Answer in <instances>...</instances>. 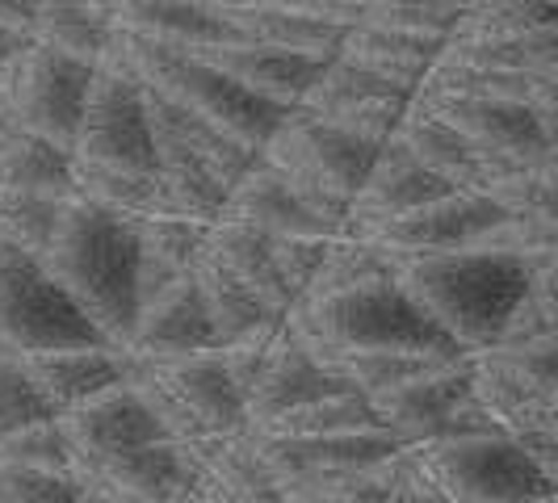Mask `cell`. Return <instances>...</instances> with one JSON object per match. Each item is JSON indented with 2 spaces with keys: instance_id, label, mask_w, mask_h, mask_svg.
<instances>
[{
  "instance_id": "9c48e42d",
  "label": "cell",
  "mask_w": 558,
  "mask_h": 503,
  "mask_svg": "<svg viewBox=\"0 0 558 503\" xmlns=\"http://www.w3.org/2000/svg\"><path fill=\"white\" fill-rule=\"evenodd\" d=\"M72 164L110 168V172H151V131L143 113V88L122 68L97 63L88 97H84L81 126L72 139Z\"/></svg>"
},
{
  "instance_id": "7402d4cb",
  "label": "cell",
  "mask_w": 558,
  "mask_h": 503,
  "mask_svg": "<svg viewBox=\"0 0 558 503\" xmlns=\"http://www.w3.org/2000/svg\"><path fill=\"white\" fill-rule=\"evenodd\" d=\"M202 56L219 63L231 81L252 88L256 97L274 101L281 110H294L307 88L315 84L324 59L303 56V51H281V47H260V42H231V47H206Z\"/></svg>"
},
{
  "instance_id": "52a82bcc",
  "label": "cell",
  "mask_w": 558,
  "mask_h": 503,
  "mask_svg": "<svg viewBox=\"0 0 558 503\" xmlns=\"http://www.w3.org/2000/svg\"><path fill=\"white\" fill-rule=\"evenodd\" d=\"M84 344L110 340L84 319V310L68 298V290L47 273L38 256L0 244V348L26 357Z\"/></svg>"
},
{
  "instance_id": "f1b7e54d",
  "label": "cell",
  "mask_w": 558,
  "mask_h": 503,
  "mask_svg": "<svg viewBox=\"0 0 558 503\" xmlns=\"http://www.w3.org/2000/svg\"><path fill=\"white\" fill-rule=\"evenodd\" d=\"M365 428H383L374 416V403L357 391H336L269 419L252 432H260V437H332V432H365Z\"/></svg>"
},
{
  "instance_id": "30bf717a",
  "label": "cell",
  "mask_w": 558,
  "mask_h": 503,
  "mask_svg": "<svg viewBox=\"0 0 558 503\" xmlns=\"http://www.w3.org/2000/svg\"><path fill=\"white\" fill-rule=\"evenodd\" d=\"M369 403H374L378 424L403 449H416L424 441H437V437H453V432L496 428L471 391V353L458 361L437 365V369H428V373H420V378L378 394Z\"/></svg>"
},
{
  "instance_id": "e575fe53",
  "label": "cell",
  "mask_w": 558,
  "mask_h": 503,
  "mask_svg": "<svg viewBox=\"0 0 558 503\" xmlns=\"http://www.w3.org/2000/svg\"><path fill=\"white\" fill-rule=\"evenodd\" d=\"M0 503H81V475L0 466Z\"/></svg>"
},
{
  "instance_id": "ac0fdd59",
  "label": "cell",
  "mask_w": 558,
  "mask_h": 503,
  "mask_svg": "<svg viewBox=\"0 0 558 503\" xmlns=\"http://www.w3.org/2000/svg\"><path fill=\"white\" fill-rule=\"evenodd\" d=\"M113 29L151 38L181 51H206V47H231L240 34L231 26L227 9L197 4V0H113Z\"/></svg>"
},
{
  "instance_id": "8d00e7d4",
  "label": "cell",
  "mask_w": 558,
  "mask_h": 503,
  "mask_svg": "<svg viewBox=\"0 0 558 503\" xmlns=\"http://www.w3.org/2000/svg\"><path fill=\"white\" fill-rule=\"evenodd\" d=\"M29 47V34L26 29H9L0 26V81L13 72V63L22 59V51Z\"/></svg>"
},
{
  "instance_id": "9a60e30c",
  "label": "cell",
  "mask_w": 558,
  "mask_h": 503,
  "mask_svg": "<svg viewBox=\"0 0 558 503\" xmlns=\"http://www.w3.org/2000/svg\"><path fill=\"white\" fill-rule=\"evenodd\" d=\"M252 432V428H248ZM256 437V449L278 478V487H290L299 478L328 475V470H357L399 457L403 445L395 441L387 428H365V432H332V437Z\"/></svg>"
},
{
  "instance_id": "1f68e13d",
  "label": "cell",
  "mask_w": 558,
  "mask_h": 503,
  "mask_svg": "<svg viewBox=\"0 0 558 503\" xmlns=\"http://www.w3.org/2000/svg\"><path fill=\"white\" fill-rule=\"evenodd\" d=\"M59 210H63V197L0 189V244L43 256L56 235Z\"/></svg>"
},
{
  "instance_id": "74e56055",
  "label": "cell",
  "mask_w": 558,
  "mask_h": 503,
  "mask_svg": "<svg viewBox=\"0 0 558 503\" xmlns=\"http://www.w3.org/2000/svg\"><path fill=\"white\" fill-rule=\"evenodd\" d=\"M81 475V470H76ZM81 482H84V491L93 495V503H140V500H126V495H118L113 487H106V482H97V478H88V475H81Z\"/></svg>"
},
{
  "instance_id": "4fadbf2b",
  "label": "cell",
  "mask_w": 558,
  "mask_h": 503,
  "mask_svg": "<svg viewBox=\"0 0 558 503\" xmlns=\"http://www.w3.org/2000/svg\"><path fill=\"white\" fill-rule=\"evenodd\" d=\"M206 348H219V340H215L210 315L202 307L190 269L143 298L135 307L131 335L122 344V353L135 361H172V357H190Z\"/></svg>"
},
{
  "instance_id": "7c38bea8",
  "label": "cell",
  "mask_w": 558,
  "mask_h": 503,
  "mask_svg": "<svg viewBox=\"0 0 558 503\" xmlns=\"http://www.w3.org/2000/svg\"><path fill=\"white\" fill-rule=\"evenodd\" d=\"M416 106L446 118L453 131L466 139L521 164H542L555 160V122H546L530 101H504V97H437V93H416Z\"/></svg>"
},
{
  "instance_id": "277c9868",
  "label": "cell",
  "mask_w": 558,
  "mask_h": 503,
  "mask_svg": "<svg viewBox=\"0 0 558 503\" xmlns=\"http://www.w3.org/2000/svg\"><path fill=\"white\" fill-rule=\"evenodd\" d=\"M260 156L278 168L286 185L303 197L324 223L344 226L349 201L362 189L378 147L332 118L290 110L278 122V131L269 135V143L260 147Z\"/></svg>"
},
{
  "instance_id": "6da1fadb",
  "label": "cell",
  "mask_w": 558,
  "mask_h": 503,
  "mask_svg": "<svg viewBox=\"0 0 558 503\" xmlns=\"http://www.w3.org/2000/svg\"><path fill=\"white\" fill-rule=\"evenodd\" d=\"M47 273L68 290V298L84 310V319L110 340L126 344L135 323V278H140V235L122 214L106 210L84 194L63 197L56 235L38 256Z\"/></svg>"
},
{
  "instance_id": "f546056e",
  "label": "cell",
  "mask_w": 558,
  "mask_h": 503,
  "mask_svg": "<svg viewBox=\"0 0 558 503\" xmlns=\"http://www.w3.org/2000/svg\"><path fill=\"white\" fill-rule=\"evenodd\" d=\"M558 26L555 0H466L449 38L478 42V38H512L525 29Z\"/></svg>"
},
{
  "instance_id": "83f0119b",
  "label": "cell",
  "mask_w": 558,
  "mask_h": 503,
  "mask_svg": "<svg viewBox=\"0 0 558 503\" xmlns=\"http://www.w3.org/2000/svg\"><path fill=\"white\" fill-rule=\"evenodd\" d=\"M446 56L471 68H504V72H558V26L525 29L512 38H478L458 42L446 38Z\"/></svg>"
},
{
  "instance_id": "3957f363",
  "label": "cell",
  "mask_w": 558,
  "mask_h": 503,
  "mask_svg": "<svg viewBox=\"0 0 558 503\" xmlns=\"http://www.w3.org/2000/svg\"><path fill=\"white\" fill-rule=\"evenodd\" d=\"M294 332L307 340L319 357L336 353H433V357H462L424 310L403 294V285L383 273L332 294L303 298L290 310Z\"/></svg>"
},
{
  "instance_id": "ab89813d",
  "label": "cell",
  "mask_w": 558,
  "mask_h": 503,
  "mask_svg": "<svg viewBox=\"0 0 558 503\" xmlns=\"http://www.w3.org/2000/svg\"><path fill=\"white\" fill-rule=\"evenodd\" d=\"M449 4H466V0H449Z\"/></svg>"
},
{
  "instance_id": "e0dca14e",
  "label": "cell",
  "mask_w": 558,
  "mask_h": 503,
  "mask_svg": "<svg viewBox=\"0 0 558 503\" xmlns=\"http://www.w3.org/2000/svg\"><path fill=\"white\" fill-rule=\"evenodd\" d=\"M449 189L453 185H449L446 176H437L433 168H424L403 143L391 139L378 147L374 164L365 172L362 189L349 201L344 226H353V231L378 226L387 223V219H395V214H408V210H416L424 201L449 194Z\"/></svg>"
},
{
  "instance_id": "5bb4252c",
  "label": "cell",
  "mask_w": 558,
  "mask_h": 503,
  "mask_svg": "<svg viewBox=\"0 0 558 503\" xmlns=\"http://www.w3.org/2000/svg\"><path fill=\"white\" fill-rule=\"evenodd\" d=\"M59 428L68 437V445L76 449V462H93V457H110V453H126V449L165 441V424L156 412L143 403V394L122 378L93 398L76 403L72 412H63Z\"/></svg>"
},
{
  "instance_id": "44dd1931",
  "label": "cell",
  "mask_w": 558,
  "mask_h": 503,
  "mask_svg": "<svg viewBox=\"0 0 558 503\" xmlns=\"http://www.w3.org/2000/svg\"><path fill=\"white\" fill-rule=\"evenodd\" d=\"M22 365L38 394L47 398V407L63 416L97 391L122 382L131 369V357L113 344H84V348H56V353H26Z\"/></svg>"
},
{
  "instance_id": "d6a6232c",
  "label": "cell",
  "mask_w": 558,
  "mask_h": 503,
  "mask_svg": "<svg viewBox=\"0 0 558 503\" xmlns=\"http://www.w3.org/2000/svg\"><path fill=\"white\" fill-rule=\"evenodd\" d=\"M0 466H34V470H76V449L68 445L59 419H38L0 437Z\"/></svg>"
},
{
  "instance_id": "d590c367",
  "label": "cell",
  "mask_w": 558,
  "mask_h": 503,
  "mask_svg": "<svg viewBox=\"0 0 558 503\" xmlns=\"http://www.w3.org/2000/svg\"><path fill=\"white\" fill-rule=\"evenodd\" d=\"M38 4H43V0H0V26L26 29L29 34L34 17H38Z\"/></svg>"
},
{
  "instance_id": "836d02e7",
  "label": "cell",
  "mask_w": 558,
  "mask_h": 503,
  "mask_svg": "<svg viewBox=\"0 0 558 503\" xmlns=\"http://www.w3.org/2000/svg\"><path fill=\"white\" fill-rule=\"evenodd\" d=\"M38 419H56V412L47 407V398L29 382L22 357L0 348V437L29 428Z\"/></svg>"
},
{
  "instance_id": "d6986e66",
  "label": "cell",
  "mask_w": 558,
  "mask_h": 503,
  "mask_svg": "<svg viewBox=\"0 0 558 503\" xmlns=\"http://www.w3.org/2000/svg\"><path fill=\"white\" fill-rule=\"evenodd\" d=\"M202 252L210 260H219L227 273L235 281H244L252 294L278 315H290L299 307V290L286 281L278 265V252H274V235L256 231V226L240 223V219H227L219 214L215 223L206 226V240Z\"/></svg>"
},
{
  "instance_id": "484cf974",
  "label": "cell",
  "mask_w": 558,
  "mask_h": 503,
  "mask_svg": "<svg viewBox=\"0 0 558 503\" xmlns=\"http://www.w3.org/2000/svg\"><path fill=\"white\" fill-rule=\"evenodd\" d=\"M190 278H194L197 294H202V307L210 315V328H215L219 348L231 344V340H240V335L256 332L260 323L278 319V310L265 307L244 281L231 278L223 265L210 260L202 248H197V256L190 260Z\"/></svg>"
},
{
  "instance_id": "8fae6325",
  "label": "cell",
  "mask_w": 558,
  "mask_h": 503,
  "mask_svg": "<svg viewBox=\"0 0 558 503\" xmlns=\"http://www.w3.org/2000/svg\"><path fill=\"white\" fill-rule=\"evenodd\" d=\"M508 219L496 197L475 194V189H449V194L424 201L408 214H395L387 223L365 226V235L374 248L387 252V260L399 256H424V252H453L475 248L478 240ZM353 231V226H349Z\"/></svg>"
},
{
  "instance_id": "d4e9b609",
  "label": "cell",
  "mask_w": 558,
  "mask_h": 503,
  "mask_svg": "<svg viewBox=\"0 0 558 503\" xmlns=\"http://www.w3.org/2000/svg\"><path fill=\"white\" fill-rule=\"evenodd\" d=\"M29 38L43 47H56L63 56L101 63L113 42L110 4L101 0H43Z\"/></svg>"
},
{
  "instance_id": "60d3db41",
  "label": "cell",
  "mask_w": 558,
  "mask_h": 503,
  "mask_svg": "<svg viewBox=\"0 0 558 503\" xmlns=\"http://www.w3.org/2000/svg\"><path fill=\"white\" fill-rule=\"evenodd\" d=\"M101 4H113V0H101Z\"/></svg>"
},
{
  "instance_id": "4dcf8cb0",
  "label": "cell",
  "mask_w": 558,
  "mask_h": 503,
  "mask_svg": "<svg viewBox=\"0 0 558 503\" xmlns=\"http://www.w3.org/2000/svg\"><path fill=\"white\" fill-rule=\"evenodd\" d=\"M324 361L344 378L349 391L378 398V394L395 391V387L412 382V378L437 369V365L458 361V357H433V353H336V357H324Z\"/></svg>"
},
{
  "instance_id": "4316f807",
  "label": "cell",
  "mask_w": 558,
  "mask_h": 503,
  "mask_svg": "<svg viewBox=\"0 0 558 503\" xmlns=\"http://www.w3.org/2000/svg\"><path fill=\"white\" fill-rule=\"evenodd\" d=\"M0 189L68 197L72 194V156L59 151L56 143L13 126L0 143Z\"/></svg>"
},
{
  "instance_id": "ba28073f",
  "label": "cell",
  "mask_w": 558,
  "mask_h": 503,
  "mask_svg": "<svg viewBox=\"0 0 558 503\" xmlns=\"http://www.w3.org/2000/svg\"><path fill=\"white\" fill-rule=\"evenodd\" d=\"M93 72H97V63L72 59L56 51V47H43V42L29 38L17 68L4 81L0 106L9 110L13 126L56 143L59 151L72 156V139H76V126H81V110L84 97H88V84H93Z\"/></svg>"
},
{
  "instance_id": "603a6c76",
  "label": "cell",
  "mask_w": 558,
  "mask_h": 503,
  "mask_svg": "<svg viewBox=\"0 0 558 503\" xmlns=\"http://www.w3.org/2000/svg\"><path fill=\"white\" fill-rule=\"evenodd\" d=\"M441 47H446V38H437V34L399 26H349L340 38V56L357 59L362 68L408 88L412 97L424 84V76L433 72V63L441 59Z\"/></svg>"
},
{
  "instance_id": "7a4b0ae2",
  "label": "cell",
  "mask_w": 558,
  "mask_h": 503,
  "mask_svg": "<svg viewBox=\"0 0 558 503\" xmlns=\"http://www.w3.org/2000/svg\"><path fill=\"white\" fill-rule=\"evenodd\" d=\"M391 278L462 353H478L500 340L508 315L525 298L530 260L492 248L424 252L391 260Z\"/></svg>"
},
{
  "instance_id": "f35d334b",
  "label": "cell",
  "mask_w": 558,
  "mask_h": 503,
  "mask_svg": "<svg viewBox=\"0 0 558 503\" xmlns=\"http://www.w3.org/2000/svg\"><path fill=\"white\" fill-rule=\"evenodd\" d=\"M533 503H555V495H546V500H533Z\"/></svg>"
},
{
  "instance_id": "8992f818",
  "label": "cell",
  "mask_w": 558,
  "mask_h": 503,
  "mask_svg": "<svg viewBox=\"0 0 558 503\" xmlns=\"http://www.w3.org/2000/svg\"><path fill=\"white\" fill-rule=\"evenodd\" d=\"M126 382L143 394V403L156 412L172 441L227 437V432L248 428L244 391L235 387L219 348L172 357V361H135L131 357Z\"/></svg>"
},
{
  "instance_id": "5b68a950",
  "label": "cell",
  "mask_w": 558,
  "mask_h": 503,
  "mask_svg": "<svg viewBox=\"0 0 558 503\" xmlns=\"http://www.w3.org/2000/svg\"><path fill=\"white\" fill-rule=\"evenodd\" d=\"M408 457L449 503H533L555 495V475L500 428L437 437L408 449Z\"/></svg>"
},
{
  "instance_id": "ffe728a7",
  "label": "cell",
  "mask_w": 558,
  "mask_h": 503,
  "mask_svg": "<svg viewBox=\"0 0 558 503\" xmlns=\"http://www.w3.org/2000/svg\"><path fill=\"white\" fill-rule=\"evenodd\" d=\"M223 214L256 226L265 235H336V231H344V226L324 223L265 156H256V164L227 189Z\"/></svg>"
},
{
  "instance_id": "cb8c5ba5",
  "label": "cell",
  "mask_w": 558,
  "mask_h": 503,
  "mask_svg": "<svg viewBox=\"0 0 558 503\" xmlns=\"http://www.w3.org/2000/svg\"><path fill=\"white\" fill-rule=\"evenodd\" d=\"M231 26L240 34V42H260V47H281V51H303V56L328 59L340 51L344 26L311 17L286 4H269V0H244L227 9Z\"/></svg>"
},
{
  "instance_id": "2e32d148",
  "label": "cell",
  "mask_w": 558,
  "mask_h": 503,
  "mask_svg": "<svg viewBox=\"0 0 558 503\" xmlns=\"http://www.w3.org/2000/svg\"><path fill=\"white\" fill-rule=\"evenodd\" d=\"M190 462H194L197 491L206 503H278L281 487L269 475L256 437L244 432H227V437H194L181 441Z\"/></svg>"
}]
</instances>
